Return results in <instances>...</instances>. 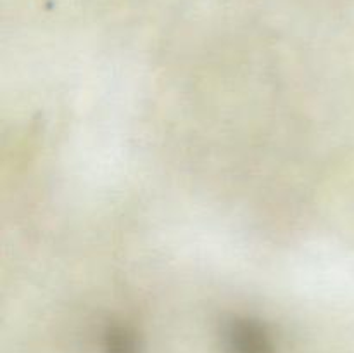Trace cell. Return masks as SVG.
Listing matches in <instances>:
<instances>
[{
  "label": "cell",
  "mask_w": 354,
  "mask_h": 353,
  "mask_svg": "<svg viewBox=\"0 0 354 353\" xmlns=\"http://www.w3.org/2000/svg\"><path fill=\"white\" fill-rule=\"evenodd\" d=\"M230 343L237 353H268V343L263 332L248 322L232 327Z\"/></svg>",
  "instance_id": "obj_1"
}]
</instances>
